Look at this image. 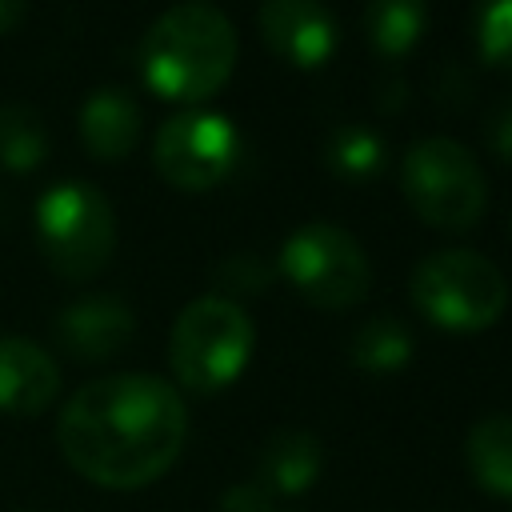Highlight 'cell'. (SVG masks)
<instances>
[{
    "mask_svg": "<svg viewBox=\"0 0 512 512\" xmlns=\"http://www.w3.org/2000/svg\"><path fill=\"white\" fill-rule=\"evenodd\" d=\"M188 440V404L152 372H112L80 384L60 416L56 444L72 472L100 488H144L160 480Z\"/></svg>",
    "mask_w": 512,
    "mask_h": 512,
    "instance_id": "6da1fadb",
    "label": "cell"
},
{
    "mask_svg": "<svg viewBox=\"0 0 512 512\" xmlns=\"http://www.w3.org/2000/svg\"><path fill=\"white\" fill-rule=\"evenodd\" d=\"M236 52V24L224 16V8L184 0L164 8L140 36V76L164 100L200 104L224 88Z\"/></svg>",
    "mask_w": 512,
    "mask_h": 512,
    "instance_id": "7a4b0ae2",
    "label": "cell"
},
{
    "mask_svg": "<svg viewBox=\"0 0 512 512\" xmlns=\"http://www.w3.org/2000/svg\"><path fill=\"white\" fill-rule=\"evenodd\" d=\"M36 248L44 264L64 280H92L116 252V208L92 180H56L40 192Z\"/></svg>",
    "mask_w": 512,
    "mask_h": 512,
    "instance_id": "3957f363",
    "label": "cell"
},
{
    "mask_svg": "<svg viewBox=\"0 0 512 512\" xmlns=\"http://www.w3.org/2000/svg\"><path fill=\"white\" fill-rule=\"evenodd\" d=\"M256 328L252 316L232 296H196L180 308L168 332V364L176 384L188 392H220L228 388L252 356Z\"/></svg>",
    "mask_w": 512,
    "mask_h": 512,
    "instance_id": "277c9868",
    "label": "cell"
},
{
    "mask_svg": "<svg viewBox=\"0 0 512 512\" xmlns=\"http://www.w3.org/2000/svg\"><path fill=\"white\" fill-rule=\"evenodd\" d=\"M412 304L416 312L448 332L492 328L508 308L504 272L472 248H436L412 268Z\"/></svg>",
    "mask_w": 512,
    "mask_h": 512,
    "instance_id": "5b68a950",
    "label": "cell"
},
{
    "mask_svg": "<svg viewBox=\"0 0 512 512\" xmlns=\"http://www.w3.org/2000/svg\"><path fill=\"white\" fill-rule=\"evenodd\" d=\"M400 188L408 208L440 232H468L488 204V180L476 152L452 136L416 140L400 160Z\"/></svg>",
    "mask_w": 512,
    "mask_h": 512,
    "instance_id": "8992f818",
    "label": "cell"
},
{
    "mask_svg": "<svg viewBox=\"0 0 512 512\" xmlns=\"http://www.w3.org/2000/svg\"><path fill=\"white\" fill-rule=\"evenodd\" d=\"M276 272L316 308H352L372 288L364 244L336 220H308L280 244Z\"/></svg>",
    "mask_w": 512,
    "mask_h": 512,
    "instance_id": "52a82bcc",
    "label": "cell"
},
{
    "mask_svg": "<svg viewBox=\"0 0 512 512\" xmlns=\"http://www.w3.org/2000/svg\"><path fill=\"white\" fill-rule=\"evenodd\" d=\"M240 160V132L224 112L184 108L156 128L152 164L180 192L216 188Z\"/></svg>",
    "mask_w": 512,
    "mask_h": 512,
    "instance_id": "ba28073f",
    "label": "cell"
},
{
    "mask_svg": "<svg viewBox=\"0 0 512 512\" xmlns=\"http://www.w3.org/2000/svg\"><path fill=\"white\" fill-rule=\"evenodd\" d=\"M56 348L80 364H100L112 360L136 332V312L108 292L80 296L56 312Z\"/></svg>",
    "mask_w": 512,
    "mask_h": 512,
    "instance_id": "9c48e42d",
    "label": "cell"
},
{
    "mask_svg": "<svg viewBox=\"0 0 512 512\" xmlns=\"http://www.w3.org/2000/svg\"><path fill=\"white\" fill-rule=\"evenodd\" d=\"M256 24L264 44L296 64V68H320L336 52V16L316 0H264L256 8Z\"/></svg>",
    "mask_w": 512,
    "mask_h": 512,
    "instance_id": "30bf717a",
    "label": "cell"
},
{
    "mask_svg": "<svg viewBox=\"0 0 512 512\" xmlns=\"http://www.w3.org/2000/svg\"><path fill=\"white\" fill-rule=\"evenodd\" d=\"M140 128H144V108L140 100L120 88V84H104L92 88L76 112V132L80 144L92 160L100 164H116L124 160L136 144H140Z\"/></svg>",
    "mask_w": 512,
    "mask_h": 512,
    "instance_id": "8fae6325",
    "label": "cell"
},
{
    "mask_svg": "<svg viewBox=\"0 0 512 512\" xmlns=\"http://www.w3.org/2000/svg\"><path fill=\"white\" fill-rule=\"evenodd\" d=\"M60 392L52 352L28 336H0V416H40Z\"/></svg>",
    "mask_w": 512,
    "mask_h": 512,
    "instance_id": "7c38bea8",
    "label": "cell"
},
{
    "mask_svg": "<svg viewBox=\"0 0 512 512\" xmlns=\"http://www.w3.org/2000/svg\"><path fill=\"white\" fill-rule=\"evenodd\" d=\"M320 468H324V444H320L316 432H308V428H276L260 444L256 480L272 496H296V492L312 488Z\"/></svg>",
    "mask_w": 512,
    "mask_h": 512,
    "instance_id": "4fadbf2b",
    "label": "cell"
},
{
    "mask_svg": "<svg viewBox=\"0 0 512 512\" xmlns=\"http://www.w3.org/2000/svg\"><path fill=\"white\" fill-rule=\"evenodd\" d=\"M464 460L472 480L492 496H512V412L480 416L468 428Z\"/></svg>",
    "mask_w": 512,
    "mask_h": 512,
    "instance_id": "5bb4252c",
    "label": "cell"
},
{
    "mask_svg": "<svg viewBox=\"0 0 512 512\" xmlns=\"http://www.w3.org/2000/svg\"><path fill=\"white\" fill-rule=\"evenodd\" d=\"M52 136L44 116L32 104L4 100L0 104V168L4 172H32L48 160Z\"/></svg>",
    "mask_w": 512,
    "mask_h": 512,
    "instance_id": "9a60e30c",
    "label": "cell"
},
{
    "mask_svg": "<svg viewBox=\"0 0 512 512\" xmlns=\"http://www.w3.org/2000/svg\"><path fill=\"white\" fill-rule=\"evenodd\" d=\"M348 356H352V364L364 368V372H396V368H404L408 356H412V332H408V324H404L396 312L368 316V320L352 332Z\"/></svg>",
    "mask_w": 512,
    "mask_h": 512,
    "instance_id": "2e32d148",
    "label": "cell"
},
{
    "mask_svg": "<svg viewBox=\"0 0 512 512\" xmlns=\"http://www.w3.org/2000/svg\"><path fill=\"white\" fill-rule=\"evenodd\" d=\"M428 28V8L420 0H372L364 8L368 44L380 56H404Z\"/></svg>",
    "mask_w": 512,
    "mask_h": 512,
    "instance_id": "e0dca14e",
    "label": "cell"
},
{
    "mask_svg": "<svg viewBox=\"0 0 512 512\" xmlns=\"http://www.w3.org/2000/svg\"><path fill=\"white\" fill-rule=\"evenodd\" d=\"M388 160V144L368 124H336L324 140V164L340 180H372Z\"/></svg>",
    "mask_w": 512,
    "mask_h": 512,
    "instance_id": "ac0fdd59",
    "label": "cell"
},
{
    "mask_svg": "<svg viewBox=\"0 0 512 512\" xmlns=\"http://www.w3.org/2000/svg\"><path fill=\"white\" fill-rule=\"evenodd\" d=\"M476 48L488 64L512 72V0H492L476 8Z\"/></svg>",
    "mask_w": 512,
    "mask_h": 512,
    "instance_id": "d6986e66",
    "label": "cell"
},
{
    "mask_svg": "<svg viewBox=\"0 0 512 512\" xmlns=\"http://www.w3.org/2000/svg\"><path fill=\"white\" fill-rule=\"evenodd\" d=\"M212 280L220 288L216 296H224V292L252 296V292H264L276 280V264L268 256H260V252H232L212 268Z\"/></svg>",
    "mask_w": 512,
    "mask_h": 512,
    "instance_id": "ffe728a7",
    "label": "cell"
},
{
    "mask_svg": "<svg viewBox=\"0 0 512 512\" xmlns=\"http://www.w3.org/2000/svg\"><path fill=\"white\" fill-rule=\"evenodd\" d=\"M216 512H280V508H276V496L252 476V480L228 484L216 500Z\"/></svg>",
    "mask_w": 512,
    "mask_h": 512,
    "instance_id": "44dd1931",
    "label": "cell"
},
{
    "mask_svg": "<svg viewBox=\"0 0 512 512\" xmlns=\"http://www.w3.org/2000/svg\"><path fill=\"white\" fill-rule=\"evenodd\" d=\"M484 136H488V148L512 164V96H500L488 112H484Z\"/></svg>",
    "mask_w": 512,
    "mask_h": 512,
    "instance_id": "7402d4cb",
    "label": "cell"
},
{
    "mask_svg": "<svg viewBox=\"0 0 512 512\" xmlns=\"http://www.w3.org/2000/svg\"><path fill=\"white\" fill-rule=\"evenodd\" d=\"M24 16H28V4H20V0H0V36H4V32H16V28L24 24Z\"/></svg>",
    "mask_w": 512,
    "mask_h": 512,
    "instance_id": "603a6c76",
    "label": "cell"
}]
</instances>
